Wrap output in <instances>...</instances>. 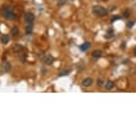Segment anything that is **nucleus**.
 Returning <instances> with one entry per match:
<instances>
[{
  "label": "nucleus",
  "mask_w": 136,
  "mask_h": 136,
  "mask_svg": "<svg viewBox=\"0 0 136 136\" xmlns=\"http://www.w3.org/2000/svg\"><path fill=\"white\" fill-rule=\"evenodd\" d=\"M0 15L6 20H15L16 19L15 9L11 5H3L0 7Z\"/></svg>",
  "instance_id": "1"
},
{
  "label": "nucleus",
  "mask_w": 136,
  "mask_h": 136,
  "mask_svg": "<svg viewBox=\"0 0 136 136\" xmlns=\"http://www.w3.org/2000/svg\"><path fill=\"white\" fill-rule=\"evenodd\" d=\"M92 13H93V15H95L98 17H104V16L108 15V10L105 7L100 6V5H97V6H93Z\"/></svg>",
  "instance_id": "2"
},
{
  "label": "nucleus",
  "mask_w": 136,
  "mask_h": 136,
  "mask_svg": "<svg viewBox=\"0 0 136 136\" xmlns=\"http://www.w3.org/2000/svg\"><path fill=\"white\" fill-rule=\"evenodd\" d=\"M25 22H26V25H34V22H35V15L32 13H26L25 14Z\"/></svg>",
  "instance_id": "3"
},
{
  "label": "nucleus",
  "mask_w": 136,
  "mask_h": 136,
  "mask_svg": "<svg viewBox=\"0 0 136 136\" xmlns=\"http://www.w3.org/2000/svg\"><path fill=\"white\" fill-rule=\"evenodd\" d=\"M10 69H11V64H10V62L9 61H4L3 62V66H1L3 73H7V72H10Z\"/></svg>",
  "instance_id": "4"
},
{
  "label": "nucleus",
  "mask_w": 136,
  "mask_h": 136,
  "mask_svg": "<svg viewBox=\"0 0 136 136\" xmlns=\"http://www.w3.org/2000/svg\"><path fill=\"white\" fill-rule=\"evenodd\" d=\"M93 78H90V77H88V78H84L82 80V87H84V88H87V87H90L92 84H93Z\"/></svg>",
  "instance_id": "5"
},
{
  "label": "nucleus",
  "mask_w": 136,
  "mask_h": 136,
  "mask_svg": "<svg viewBox=\"0 0 136 136\" xmlns=\"http://www.w3.org/2000/svg\"><path fill=\"white\" fill-rule=\"evenodd\" d=\"M42 62H43V64H47V66H50V64H52V63H53V57H52L51 55H46V56L43 57Z\"/></svg>",
  "instance_id": "6"
},
{
  "label": "nucleus",
  "mask_w": 136,
  "mask_h": 136,
  "mask_svg": "<svg viewBox=\"0 0 136 136\" xmlns=\"http://www.w3.org/2000/svg\"><path fill=\"white\" fill-rule=\"evenodd\" d=\"M13 51L16 52V53H21V52H24V47L21 45H14L13 46Z\"/></svg>",
  "instance_id": "7"
},
{
  "label": "nucleus",
  "mask_w": 136,
  "mask_h": 136,
  "mask_svg": "<svg viewBox=\"0 0 136 136\" xmlns=\"http://www.w3.org/2000/svg\"><path fill=\"white\" fill-rule=\"evenodd\" d=\"M101 55H103V52H101L100 50H97V51H94L93 53H92V57H93L94 59H98V58L101 57Z\"/></svg>",
  "instance_id": "8"
},
{
  "label": "nucleus",
  "mask_w": 136,
  "mask_h": 136,
  "mask_svg": "<svg viewBox=\"0 0 136 136\" xmlns=\"http://www.w3.org/2000/svg\"><path fill=\"white\" fill-rule=\"evenodd\" d=\"M11 36H13L14 38H16V37L19 36V27L14 26V27L11 29Z\"/></svg>",
  "instance_id": "9"
},
{
  "label": "nucleus",
  "mask_w": 136,
  "mask_h": 136,
  "mask_svg": "<svg viewBox=\"0 0 136 136\" xmlns=\"http://www.w3.org/2000/svg\"><path fill=\"white\" fill-rule=\"evenodd\" d=\"M0 41H1V43H4V45H6L9 41H10V36H7V35H3L1 36V38H0Z\"/></svg>",
  "instance_id": "10"
},
{
  "label": "nucleus",
  "mask_w": 136,
  "mask_h": 136,
  "mask_svg": "<svg viewBox=\"0 0 136 136\" xmlns=\"http://www.w3.org/2000/svg\"><path fill=\"white\" fill-rule=\"evenodd\" d=\"M104 86H105V88L108 89V90H110V89H113L114 88V82H111V80H108L107 83H105V84H104Z\"/></svg>",
  "instance_id": "11"
},
{
  "label": "nucleus",
  "mask_w": 136,
  "mask_h": 136,
  "mask_svg": "<svg viewBox=\"0 0 136 136\" xmlns=\"http://www.w3.org/2000/svg\"><path fill=\"white\" fill-rule=\"evenodd\" d=\"M89 47H90V43L89 42H86V43H83L82 46H80V51H87V50H89Z\"/></svg>",
  "instance_id": "12"
},
{
  "label": "nucleus",
  "mask_w": 136,
  "mask_h": 136,
  "mask_svg": "<svg viewBox=\"0 0 136 136\" xmlns=\"http://www.w3.org/2000/svg\"><path fill=\"white\" fill-rule=\"evenodd\" d=\"M113 36H114V30L113 29H109L108 32L105 34V38H111Z\"/></svg>",
  "instance_id": "13"
},
{
  "label": "nucleus",
  "mask_w": 136,
  "mask_h": 136,
  "mask_svg": "<svg viewBox=\"0 0 136 136\" xmlns=\"http://www.w3.org/2000/svg\"><path fill=\"white\" fill-rule=\"evenodd\" d=\"M32 29H34V25H26V35L32 34Z\"/></svg>",
  "instance_id": "14"
},
{
  "label": "nucleus",
  "mask_w": 136,
  "mask_h": 136,
  "mask_svg": "<svg viewBox=\"0 0 136 136\" xmlns=\"http://www.w3.org/2000/svg\"><path fill=\"white\" fill-rule=\"evenodd\" d=\"M69 72H71L69 69H63V71H61V72H59V74H58V76H59V77H63V76H68V74H69Z\"/></svg>",
  "instance_id": "15"
},
{
  "label": "nucleus",
  "mask_w": 136,
  "mask_h": 136,
  "mask_svg": "<svg viewBox=\"0 0 136 136\" xmlns=\"http://www.w3.org/2000/svg\"><path fill=\"white\" fill-rule=\"evenodd\" d=\"M124 16L125 17H129L130 16V11H129V10H125V11H124Z\"/></svg>",
  "instance_id": "16"
},
{
  "label": "nucleus",
  "mask_w": 136,
  "mask_h": 136,
  "mask_svg": "<svg viewBox=\"0 0 136 136\" xmlns=\"http://www.w3.org/2000/svg\"><path fill=\"white\" fill-rule=\"evenodd\" d=\"M97 84H98L99 87H101V86L104 84V83H103V80H101V79H98V80H97Z\"/></svg>",
  "instance_id": "17"
},
{
  "label": "nucleus",
  "mask_w": 136,
  "mask_h": 136,
  "mask_svg": "<svg viewBox=\"0 0 136 136\" xmlns=\"http://www.w3.org/2000/svg\"><path fill=\"white\" fill-rule=\"evenodd\" d=\"M128 26H129V27H132V26H134V21H129Z\"/></svg>",
  "instance_id": "18"
},
{
  "label": "nucleus",
  "mask_w": 136,
  "mask_h": 136,
  "mask_svg": "<svg viewBox=\"0 0 136 136\" xmlns=\"http://www.w3.org/2000/svg\"><path fill=\"white\" fill-rule=\"evenodd\" d=\"M118 19H120V17H119V16H114V17L111 19V21L114 22V21H115V20H118Z\"/></svg>",
  "instance_id": "19"
},
{
  "label": "nucleus",
  "mask_w": 136,
  "mask_h": 136,
  "mask_svg": "<svg viewBox=\"0 0 136 136\" xmlns=\"http://www.w3.org/2000/svg\"><path fill=\"white\" fill-rule=\"evenodd\" d=\"M58 5H64V0H59V3H58Z\"/></svg>",
  "instance_id": "20"
},
{
  "label": "nucleus",
  "mask_w": 136,
  "mask_h": 136,
  "mask_svg": "<svg viewBox=\"0 0 136 136\" xmlns=\"http://www.w3.org/2000/svg\"><path fill=\"white\" fill-rule=\"evenodd\" d=\"M134 55H135V56H136V47H135V48H134Z\"/></svg>",
  "instance_id": "21"
},
{
  "label": "nucleus",
  "mask_w": 136,
  "mask_h": 136,
  "mask_svg": "<svg viewBox=\"0 0 136 136\" xmlns=\"http://www.w3.org/2000/svg\"><path fill=\"white\" fill-rule=\"evenodd\" d=\"M134 74H136V69H135V72H134Z\"/></svg>",
  "instance_id": "22"
},
{
  "label": "nucleus",
  "mask_w": 136,
  "mask_h": 136,
  "mask_svg": "<svg viewBox=\"0 0 136 136\" xmlns=\"http://www.w3.org/2000/svg\"><path fill=\"white\" fill-rule=\"evenodd\" d=\"M71 1H73V0H71Z\"/></svg>",
  "instance_id": "23"
}]
</instances>
